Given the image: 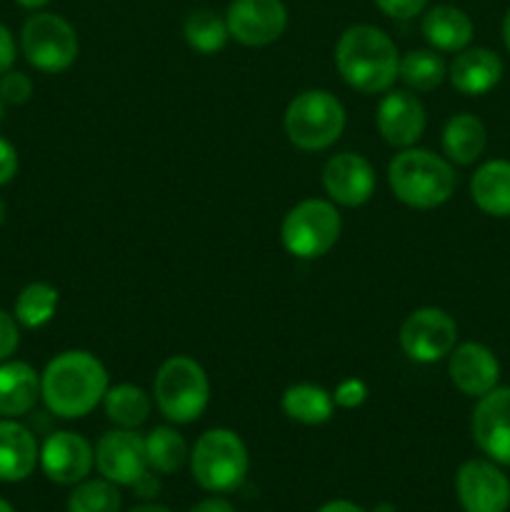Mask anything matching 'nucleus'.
Instances as JSON below:
<instances>
[{
    "label": "nucleus",
    "mask_w": 510,
    "mask_h": 512,
    "mask_svg": "<svg viewBox=\"0 0 510 512\" xmlns=\"http://www.w3.org/2000/svg\"><path fill=\"white\" fill-rule=\"evenodd\" d=\"M388 183L395 198L415 210H433L455 193V170L440 155L423 148H405L388 165Z\"/></svg>",
    "instance_id": "3"
},
{
    "label": "nucleus",
    "mask_w": 510,
    "mask_h": 512,
    "mask_svg": "<svg viewBox=\"0 0 510 512\" xmlns=\"http://www.w3.org/2000/svg\"><path fill=\"white\" fill-rule=\"evenodd\" d=\"M398 78L410 90L428 93V90H435L448 78V68H445L443 58L435 50H410L400 58Z\"/></svg>",
    "instance_id": "27"
},
{
    "label": "nucleus",
    "mask_w": 510,
    "mask_h": 512,
    "mask_svg": "<svg viewBox=\"0 0 510 512\" xmlns=\"http://www.w3.org/2000/svg\"><path fill=\"white\" fill-rule=\"evenodd\" d=\"M375 5H378L388 18L410 20L415 18V15L423 13L428 0H375Z\"/></svg>",
    "instance_id": "34"
},
{
    "label": "nucleus",
    "mask_w": 510,
    "mask_h": 512,
    "mask_svg": "<svg viewBox=\"0 0 510 512\" xmlns=\"http://www.w3.org/2000/svg\"><path fill=\"white\" fill-rule=\"evenodd\" d=\"M230 38L248 48L275 43L288 28V10L283 0H233L225 13Z\"/></svg>",
    "instance_id": "10"
},
{
    "label": "nucleus",
    "mask_w": 510,
    "mask_h": 512,
    "mask_svg": "<svg viewBox=\"0 0 510 512\" xmlns=\"http://www.w3.org/2000/svg\"><path fill=\"white\" fill-rule=\"evenodd\" d=\"M455 493L465 512H505L510 508V480L490 460H468L460 465Z\"/></svg>",
    "instance_id": "12"
},
{
    "label": "nucleus",
    "mask_w": 510,
    "mask_h": 512,
    "mask_svg": "<svg viewBox=\"0 0 510 512\" xmlns=\"http://www.w3.org/2000/svg\"><path fill=\"white\" fill-rule=\"evenodd\" d=\"M458 343V325L445 310L420 308L400 325V348L413 363H438Z\"/></svg>",
    "instance_id": "9"
},
{
    "label": "nucleus",
    "mask_w": 510,
    "mask_h": 512,
    "mask_svg": "<svg viewBox=\"0 0 510 512\" xmlns=\"http://www.w3.org/2000/svg\"><path fill=\"white\" fill-rule=\"evenodd\" d=\"M470 428L478 448L493 463L510 465V388H495L478 398Z\"/></svg>",
    "instance_id": "13"
},
{
    "label": "nucleus",
    "mask_w": 510,
    "mask_h": 512,
    "mask_svg": "<svg viewBox=\"0 0 510 512\" xmlns=\"http://www.w3.org/2000/svg\"><path fill=\"white\" fill-rule=\"evenodd\" d=\"M5 105H8V103H5L3 95H0V120H3V115H5Z\"/></svg>",
    "instance_id": "44"
},
{
    "label": "nucleus",
    "mask_w": 510,
    "mask_h": 512,
    "mask_svg": "<svg viewBox=\"0 0 510 512\" xmlns=\"http://www.w3.org/2000/svg\"><path fill=\"white\" fill-rule=\"evenodd\" d=\"M40 400V375L23 360L0 363V418H20Z\"/></svg>",
    "instance_id": "20"
},
{
    "label": "nucleus",
    "mask_w": 510,
    "mask_h": 512,
    "mask_svg": "<svg viewBox=\"0 0 510 512\" xmlns=\"http://www.w3.org/2000/svg\"><path fill=\"white\" fill-rule=\"evenodd\" d=\"M20 345V323L15 315L0 310V363L10 360Z\"/></svg>",
    "instance_id": "33"
},
{
    "label": "nucleus",
    "mask_w": 510,
    "mask_h": 512,
    "mask_svg": "<svg viewBox=\"0 0 510 512\" xmlns=\"http://www.w3.org/2000/svg\"><path fill=\"white\" fill-rule=\"evenodd\" d=\"M0 95L8 105H25L33 98V80L20 70L10 68L8 73L0 75Z\"/></svg>",
    "instance_id": "31"
},
{
    "label": "nucleus",
    "mask_w": 510,
    "mask_h": 512,
    "mask_svg": "<svg viewBox=\"0 0 510 512\" xmlns=\"http://www.w3.org/2000/svg\"><path fill=\"white\" fill-rule=\"evenodd\" d=\"M448 375L455 388L468 398H483L498 388L500 363L493 350L480 343H463L448 355Z\"/></svg>",
    "instance_id": "17"
},
{
    "label": "nucleus",
    "mask_w": 510,
    "mask_h": 512,
    "mask_svg": "<svg viewBox=\"0 0 510 512\" xmlns=\"http://www.w3.org/2000/svg\"><path fill=\"white\" fill-rule=\"evenodd\" d=\"M485 145H488V133H485V125L475 115L460 113L445 123L443 153L448 155L450 163H475L483 155Z\"/></svg>",
    "instance_id": "23"
},
{
    "label": "nucleus",
    "mask_w": 510,
    "mask_h": 512,
    "mask_svg": "<svg viewBox=\"0 0 510 512\" xmlns=\"http://www.w3.org/2000/svg\"><path fill=\"white\" fill-rule=\"evenodd\" d=\"M400 55L388 33L375 25H350L335 45L340 78L363 95L388 93L398 80Z\"/></svg>",
    "instance_id": "2"
},
{
    "label": "nucleus",
    "mask_w": 510,
    "mask_h": 512,
    "mask_svg": "<svg viewBox=\"0 0 510 512\" xmlns=\"http://www.w3.org/2000/svg\"><path fill=\"white\" fill-rule=\"evenodd\" d=\"M323 188L330 200L345 208H360L375 193V170L358 153H340L325 163Z\"/></svg>",
    "instance_id": "15"
},
{
    "label": "nucleus",
    "mask_w": 510,
    "mask_h": 512,
    "mask_svg": "<svg viewBox=\"0 0 510 512\" xmlns=\"http://www.w3.org/2000/svg\"><path fill=\"white\" fill-rule=\"evenodd\" d=\"M378 133L393 148H413L425 133V108L410 90H388L378 105Z\"/></svg>",
    "instance_id": "16"
},
{
    "label": "nucleus",
    "mask_w": 510,
    "mask_h": 512,
    "mask_svg": "<svg viewBox=\"0 0 510 512\" xmlns=\"http://www.w3.org/2000/svg\"><path fill=\"white\" fill-rule=\"evenodd\" d=\"M503 40H505V48L510 50V10L505 13V20H503Z\"/></svg>",
    "instance_id": "42"
},
{
    "label": "nucleus",
    "mask_w": 510,
    "mask_h": 512,
    "mask_svg": "<svg viewBox=\"0 0 510 512\" xmlns=\"http://www.w3.org/2000/svg\"><path fill=\"white\" fill-rule=\"evenodd\" d=\"M365 398H368V385H365L360 378L343 380V383H340L333 393L335 405H340V408H348V410L360 408V405L365 403Z\"/></svg>",
    "instance_id": "32"
},
{
    "label": "nucleus",
    "mask_w": 510,
    "mask_h": 512,
    "mask_svg": "<svg viewBox=\"0 0 510 512\" xmlns=\"http://www.w3.org/2000/svg\"><path fill=\"white\" fill-rule=\"evenodd\" d=\"M503 78V60L495 50L465 48L448 68V80L463 95H485Z\"/></svg>",
    "instance_id": "18"
},
{
    "label": "nucleus",
    "mask_w": 510,
    "mask_h": 512,
    "mask_svg": "<svg viewBox=\"0 0 510 512\" xmlns=\"http://www.w3.org/2000/svg\"><path fill=\"white\" fill-rule=\"evenodd\" d=\"M473 203L493 218H510V160H488L470 180Z\"/></svg>",
    "instance_id": "22"
},
{
    "label": "nucleus",
    "mask_w": 510,
    "mask_h": 512,
    "mask_svg": "<svg viewBox=\"0 0 510 512\" xmlns=\"http://www.w3.org/2000/svg\"><path fill=\"white\" fill-rule=\"evenodd\" d=\"M118 485L110 480H83L70 493L68 512H120Z\"/></svg>",
    "instance_id": "30"
},
{
    "label": "nucleus",
    "mask_w": 510,
    "mask_h": 512,
    "mask_svg": "<svg viewBox=\"0 0 510 512\" xmlns=\"http://www.w3.org/2000/svg\"><path fill=\"white\" fill-rule=\"evenodd\" d=\"M423 35L435 50L460 53L473 40V20L455 5H435L423 15Z\"/></svg>",
    "instance_id": "21"
},
{
    "label": "nucleus",
    "mask_w": 510,
    "mask_h": 512,
    "mask_svg": "<svg viewBox=\"0 0 510 512\" xmlns=\"http://www.w3.org/2000/svg\"><path fill=\"white\" fill-rule=\"evenodd\" d=\"M60 293L50 283H30L20 290L18 300H15V320L20 328L38 330L48 325L58 313Z\"/></svg>",
    "instance_id": "26"
},
{
    "label": "nucleus",
    "mask_w": 510,
    "mask_h": 512,
    "mask_svg": "<svg viewBox=\"0 0 510 512\" xmlns=\"http://www.w3.org/2000/svg\"><path fill=\"white\" fill-rule=\"evenodd\" d=\"M190 512H235V510H233V505L228 503V500L208 498V500H203V503L195 505V508Z\"/></svg>",
    "instance_id": "38"
},
{
    "label": "nucleus",
    "mask_w": 510,
    "mask_h": 512,
    "mask_svg": "<svg viewBox=\"0 0 510 512\" xmlns=\"http://www.w3.org/2000/svg\"><path fill=\"white\" fill-rule=\"evenodd\" d=\"M318 512H365V510L360 508V505L350 503V500H330V503H325Z\"/></svg>",
    "instance_id": "39"
},
{
    "label": "nucleus",
    "mask_w": 510,
    "mask_h": 512,
    "mask_svg": "<svg viewBox=\"0 0 510 512\" xmlns=\"http://www.w3.org/2000/svg\"><path fill=\"white\" fill-rule=\"evenodd\" d=\"M183 33L190 48L203 55H213L223 50L230 38L225 18H220L213 10H195V13H190L188 20H185Z\"/></svg>",
    "instance_id": "29"
},
{
    "label": "nucleus",
    "mask_w": 510,
    "mask_h": 512,
    "mask_svg": "<svg viewBox=\"0 0 510 512\" xmlns=\"http://www.w3.org/2000/svg\"><path fill=\"white\" fill-rule=\"evenodd\" d=\"M40 463V448L35 435L15 418H0V480L20 483L30 478Z\"/></svg>",
    "instance_id": "19"
},
{
    "label": "nucleus",
    "mask_w": 510,
    "mask_h": 512,
    "mask_svg": "<svg viewBox=\"0 0 510 512\" xmlns=\"http://www.w3.org/2000/svg\"><path fill=\"white\" fill-rule=\"evenodd\" d=\"M95 465V453L88 440L70 430L48 435L40 448V468L48 480L58 485H78L90 475Z\"/></svg>",
    "instance_id": "14"
},
{
    "label": "nucleus",
    "mask_w": 510,
    "mask_h": 512,
    "mask_svg": "<svg viewBox=\"0 0 510 512\" xmlns=\"http://www.w3.org/2000/svg\"><path fill=\"white\" fill-rule=\"evenodd\" d=\"M285 135L290 143L308 153L330 148L345 130V108L328 90H305L285 108Z\"/></svg>",
    "instance_id": "5"
},
{
    "label": "nucleus",
    "mask_w": 510,
    "mask_h": 512,
    "mask_svg": "<svg viewBox=\"0 0 510 512\" xmlns=\"http://www.w3.org/2000/svg\"><path fill=\"white\" fill-rule=\"evenodd\" d=\"M18 165V150H15V145L10 143V140H5L3 135H0V188L8 185L10 180L18 175Z\"/></svg>",
    "instance_id": "35"
},
{
    "label": "nucleus",
    "mask_w": 510,
    "mask_h": 512,
    "mask_svg": "<svg viewBox=\"0 0 510 512\" xmlns=\"http://www.w3.org/2000/svg\"><path fill=\"white\" fill-rule=\"evenodd\" d=\"M133 488H135V493L140 495V498H153V495H158V490H160V483H158V480L153 478V475H150V473H145L143 478H140L138 483L133 485Z\"/></svg>",
    "instance_id": "37"
},
{
    "label": "nucleus",
    "mask_w": 510,
    "mask_h": 512,
    "mask_svg": "<svg viewBox=\"0 0 510 512\" xmlns=\"http://www.w3.org/2000/svg\"><path fill=\"white\" fill-rule=\"evenodd\" d=\"M248 448L238 433L213 428L203 433L190 453V473L210 493H233L248 475Z\"/></svg>",
    "instance_id": "6"
},
{
    "label": "nucleus",
    "mask_w": 510,
    "mask_h": 512,
    "mask_svg": "<svg viewBox=\"0 0 510 512\" xmlns=\"http://www.w3.org/2000/svg\"><path fill=\"white\" fill-rule=\"evenodd\" d=\"M155 405L165 420L185 425L205 413L210 400V380L203 365L188 355H173L160 365L153 383Z\"/></svg>",
    "instance_id": "4"
},
{
    "label": "nucleus",
    "mask_w": 510,
    "mask_h": 512,
    "mask_svg": "<svg viewBox=\"0 0 510 512\" xmlns=\"http://www.w3.org/2000/svg\"><path fill=\"white\" fill-rule=\"evenodd\" d=\"M0 512H15V510H13V505L8 503V500L0 498Z\"/></svg>",
    "instance_id": "43"
},
{
    "label": "nucleus",
    "mask_w": 510,
    "mask_h": 512,
    "mask_svg": "<svg viewBox=\"0 0 510 512\" xmlns=\"http://www.w3.org/2000/svg\"><path fill=\"white\" fill-rule=\"evenodd\" d=\"M108 370L88 350H65L40 373V398L63 420L93 413L108 393Z\"/></svg>",
    "instance_id": "1"
},
{
    "label": "nucleus",
    "mask_w": 510,
    "mask_h": 512,
    "mask_svg": "<svg viewBox=\"0 0 510 512\" xmlns=\"http://www.w3.org/2000/svg\"><path fill=\"white\" fill-rule=\"evenodd\" d=\"M95 468L110 483L133 488L150 470L145 438L128 428L108 430L95 445Z\"/></svg>",
    "instance_id": "11"
},
{
    "label": "nucleus",
    "mask_w": 510,
    "mask_h": 512,
    "mask_svg": "<svg viewBox=\"0 0 510 512\" xmlns=\"http://www.w3.org/2000/svg\"><path fill=\"white\" fill-rule=\"evenodd\" d=\"M343 220L338 208L328 200L308 198L288 210L280 228V240L290 255L300 260H315L330 253L340 238Z\"/></svg>",
    "instance_id": "7"
},
{
    "label": "nucleus",
    "mask_w": 510,
    "mask_h": 512,
    "mask_svg": "<svg viewBox=\"0 0 510 512\" xmlns=\"http://www.w3.org/2000/svg\"><path fill=\"white\" fill-rule=\"evenodd\" d=\"M15 63V40L13 33L0 23V75L8 73Z\"/></svg>",
    "instance_id": "36"
},
{
    "label": "nucleus",
    "mask_w": 510,
    "mask_h": 512,
    "mask_svg": "<svg viewBox=\"0 0 510 512\" xmlns=\"http://www.w3.org/2000/svg\"><path fill=\"white\" fill-rule=\"evenodd\" d=\"M3 220H5V203L0 200V225H3Z\"/></svg>",
    "instance_id": "45"
},
{
    "label": "nucleus",
    "mask_w": 510,
    "mask_h": 512,
    "mask_svg": "<svg viewBox=\"0 0 510 512\" xmlns=\"http://www.w3.org/2000/svg\"><path fill=\"white\" fill-rule=\"evenodd\" d=\"M20 8H28V10H40L50 3V0H15Z\"/></svg>",
    "instance_id": "40"
},
{
    "label": "nucleus",
    "mask_w": 510,
    "mask_h": 512,
    "mask_svg": "<svg viewBox=\"0 0 510 512\" xmlns=\"http://www.w3.org/2000/svg\"><path fill=\"white\" fill-rule=\"evenodd\" d=\"M335 400L325 388L313 383L290 385L283 393V413L300 425H323L333 418Z\"/></svg>",
    "instance_id": "24"
},
{
    "label": "nucleus",
    "mask_w": 510,
    "mask_h": 512,
    "mask_svg": "<svg viewBox=\"0 0 510 512\" xmlns=\"http://www.w3.org/2000/svg\"><path fill=\"white\" fill-rule=\"evenodd\" d=\"M20 48L40 73H63L78 58V35L60 15L35 13L20 30Z\"/></svg>",
    "instance_id": "8"
},
{
    "label": "nucleus",
    "mask_w": 510,
    "mask_h": 512,
    "mask_svg": "<svg viewBox=\"0 0 510 512\" xmlns=\"http://www.w3.org/2000/svg\"><path fill=\"white\" fill-rule=\"evenodd\" d=\"M145 455H148V468L155 473L170 475L180 470L188 460V445L183 435L173 428H155L145 435Z\"/></svg>",
    "instance_id": "28"
},
{
    "label": "nucleus",
    "mask_w": 510,
    "mask_h": 512,
    "mask_svg": "<svg viewBox=\"0 0 510 512\" xmlns=\"http://www.w3.org/2000/svg\"><path fill=\"white\" fill-rule=\"evenodd\" d=\"M105 415H108L110 423H115L118 428L135 430L148 420L150 408H153V400L138 385H115V388H108L103 398Z\"/></svg>",
    "instance_id": "25"
},
{
    "label": "nucleus",
    "mask_w": 510,
    "mask_h": 512,
    "mask_svg": "<svg viewBox=\"0 0 510 512\" xmlns=\"http://www.w3.org/2000/svg\"><path fill=\"white\" fill-rule=\"evenodd\" d=\"M130 512H170V510L163 508V505L148 503V505H138V508H133Z\"/></svg>",
    "instance_id": "41"
}]
</instances>
